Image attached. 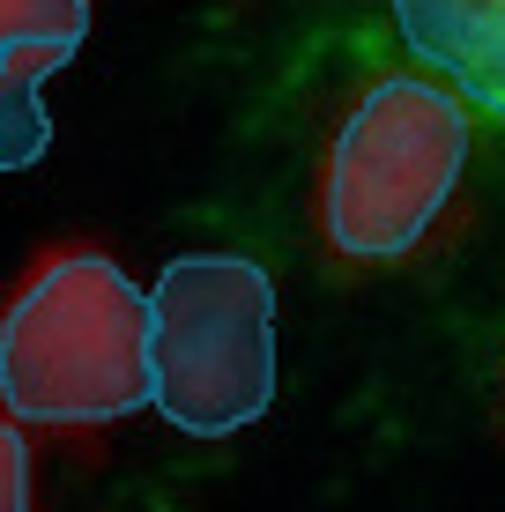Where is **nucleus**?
I'll return each instance as SVG.
<instances>
[{
    "label": "nucleus",
    "mask_w": 505,
    "mask_h": 512,
    "mask_svg": "<svg viewBox=\"0 0 505 512\" xmlns=\"http://www.w3.org/2000/svg\"><path fill=\"white\" fill-rule=\"evenodd\" d=\"M0 401L15 423L45 431H97L156 401L149 290H134L97 245L38 253L0 312Z\"/></svg>",
    "instance_id": "nucleus-1"
},
{
    "label": "nucleus",
    "mask_w": 505,
    "mask_h": 512,
    "mask_svg": "<svg viewBox=\"0 0 505 512\" xmlns=\"http://www.w3.org/2000/svg\"><path fill=\"white\" fill-rule=\"evenodd\" d=\"M468 164V112L431 75L372 82L320 171V231L342 260H402L446 216Z\"/></svg>",
    "instance_id": "nucleus-2"
},
{
    "label": "nucleus",
    "mask_w": 505,
    "mask_h": 512,
    "mask_svg": "<svg viewBox=\"0 0 505 512\" xmlns=\"http://www.w3.org/2000/svg\"><path fill=\"white\" fill-rule=\"evenodd\" d=\"M156 409L186 438H231L275 401V290L238 253H186L149 282Z\"/></svg>",
    "instance_id": "nucleus-3"
},
{
    "label": "nucleus",
    "mask_w": 505,
    "mask_h": 512,
    "mask_svg": "<svg viewBox=\"0 0 505 512\" xmlns=\"http://www.w3.org/2000/svg\"><path fill=\"white\" fill-rule=\"evenodd\" d=\"M90 38V0H0V90H38Z\"/></svg>",
    "instance_id": "nucleus-4"
},
{
    "label": "nucleus",
    "mask_w": 505,
    "mask_h": 512,
    "mask_svg": "<svg viewBox=\"0 0 505 512\" xmlns=\"http://www.w3.org/2000/svg\"><path fill=\"white\" fill-rule=\"evenodd\" d=\"M394 23L416 45V60L461 82L483 60V45L505 30V0H394Z\"/></svg>",
    "instance_id": "nucleus-5"
},
{
    "label": "nucleus",
    "mask_w": 505,
    "mask_h": 512,
    "mask_svg": "<svg viewBox=\"0 0 505 512\" xmlns=\"http://www.w3.org/2000/svg\"><path fill=\"white\" fill-rule=\"evenodd\" d=\"M45 104L38 90H8L0 97V156H8V171H23V164H38L45 156Z\"/></svg>",
    "instance_id": "nucleus-6"
},
{
    "label": "nucleus",
    "mask_w": 505,
    "mask_h": 512,
    "mask_svg": "<svg viewBox=\"0 0 505 512\" xmlns=\"http://www.w3.org/2000/svg\"><path fill=\"white\" fill-rule=\"evenodd\" d=\"M0 505L30 512V446H23V431H0Z\"/></svg>",
    "instance_id": "nucleus-7"
},
{
    "label": "nucleus",
    "mask_w": 505,
    "mask_h": 512,
    "mask_svg": "<svg viewBox=\"0 0 505 512\" xmlns=\"http://www.w3.org/2000/svg\"><path fill=\"white\" fill-rule=\"evenodd\" d=\"M461 97H483L491 112H505V30H498L491 45H483V60L461 75Z\"/></svg>",
    "instance_id": "nucleus-8"
}]
</instances>
